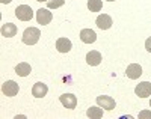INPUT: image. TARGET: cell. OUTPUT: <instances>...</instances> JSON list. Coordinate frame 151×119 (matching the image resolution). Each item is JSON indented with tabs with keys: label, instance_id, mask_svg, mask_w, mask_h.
<instances>
[{
	"label": "cell",
	"instance_id": "2",
	"mask_svg": "<svg viewBox=\"0 0 151 119\" xmlns=\"http://www.w3.org/2000/svg\"><path fill=\"white\" fill-rule=\"evenodd\" d=\"M15 17L21 21H30L33 17V9L29 5H20L15 9Z\"/></svg>",
	"mask_w": 151,
	"mask_h": 119
},
{
	"label": "cell",
	"instance_id": "15",
	"mask_svg": "<svg viewBox=\"0 0 151 119\" xmlns=\"http://www.w3.org/2000/svg\"><path fill=\"white\" fill-rule=\"evenodd\" d=\"M30 71H32L30 65L26 63V62H21V63H18L15 67V74L20 75V77H27L30 74Z\"/></svg>",
	"mask_w": 151,
	"mask_h": 119
},
{
	"label": "cell",
	"instance_id": "12",
	"mask_svg": "<svg viewBox=\"0 0 151 119\" xmlns=\"http://www.w3.org/2000/svg\"><path fill=\"white\" fill-rule=\"evenodd\" d=\"M80 39H82V42H85V44H92V42H95L97 35L91 29H82L80 30Z\"/></svg>",
	"mask_w": 151,
	"mask_h": 119
},
{
	"label": "cell",
	"instance_id": "21",
	"mask_svg": "<svg viewBox=\"0 0 151 119\" xmlns=\"http://www.w3.org/2000/svg\"><path fill=\"white\" fill-rule=\"evenodd\" d=\"M12 0H0V3H3V5H6V3H11Z\"/></svg>",
	"mask_w": 151,
	"mask_h": 119
},
{
	"label": "cell",
	"instance_id": "22",
	"mask_svg": "<svg viewBox=\"0 0 151 119\" xmlns=\"http://www.w3.org/2000/svg\"><path fill=\"white\" fill-rule=\"evenodd\" d=\"M36 2H48V0H36Z\"/></svg>",
	"mask_w": 151,
	"mask_h": 119
},
{
	"label": "cell",
	"instance_id": "8",
	"mask_svg": "<svg viewBox=\"0 0 151 119\" xmlns=\"http://www.w3.org/2000/svg\"><path fill=\"white\" fill-rule=\"evenodd\" d=\"M125 75H127L129 78H132V80H136V78H139L142 75V67L139 63L129 65L127 70H125Z\"/></svg>",
	"mask_w": 151,
	"mask_h": 119
},
{
	"label": "cell",
	"instance_id": "9",
	"mask_svg": "<svg viewBox=\"0 0 151 119\" xmlns=\"http://www.w3.org/2000/svg\"><path fill=\"white\" fill-rule=\"evenodd\" d=\"M59 100H60L62 105L70 109V110L76 109V105H77V98H76V95H73V94H64V95L59 97Z\"/></svg>",
	"mask_w": 151,
	"mask_h": 119
},
{
	"label": "cell",
	"instance_id": "7",
	"mask_svg": "<svg viewBox=\"0 0 151 119\" xmlns=\"http://www.w3.org/2000/svg\"><path fill=\"white\" fill-rule=\"evenodd\" d=\"M134 94L139 97V98H147L151 95V83L150 82H142L136 86L134 89Z\"/></svg>",
	"mask_w": 151,
	"mask_h": 119
},
{
	"label": "cell",
	"instance_id": "3",
	"mask_svg": "<svg viewBox=\"0 0 151 119\" xmlns=\"http://www.w3.org/2000/svg\"><path fill=\"white\" fill-rule=\"evenodd\" d=\"M20 90V86L14 82V80H8L2 85V92L6 97H15Z\"/></svg>",
	"mask_w": 151,
	"mask_h": 119
},
{
	"label": "cell",
	"instance_id": "4",
	"mask_svg": "<svg viewBox=\"0 0 151 119\" xmlns=\"http://www.w3.org/2000/svg\"><path fill=\"white\" fill-rule=\"evenodd\" d=\"M97 104L100 105V107H103L104 110H113L115 109V100H113L112 97H107V95H101V97H97Z\"/></svg>",
	"mask_w": 151,
	"mask_h": 119
},
{
	"label": "cell",
	"instance_id": "19",
	"mask_svg": "<svg viewBox=\"0 0 151 119\" xmlns=\"http://www.w3.org/2000/svg\"><path fill=\"white\" fill-rule=\"evenodd\" d=\"M139 118H141V119H145V118L151 119V112H148V110H144V112H141V113H139Z\"/></svg>",
	"mask_w": 151,
	"mask_h": 119
},
{
	"label": "cell",
	"instance_id": "18",
	"mask_svg": "<svg viewBox=\"0 0 151 119\" xmlns=\"http://www.w3.org/2000/svg\"><path fill=\"white\" fill-rule=\"evenodd\" d=\"M65 0H48L47 2V8L48 9H58L60 6H64Z\"/></svg>",
	"mask_w": 151,
	"mask_h": 119
},
{
	"label": "cell",
	"instance_id": "10",
	"mask_svg": "<svg viewBox=\"0 0 151 119\" xmlns=\"http://www.w3.org/2000/svg\"><path fill=\"white\" fill-rule=\"evenodd\" d=\"M86 62L88 65H91V67H97V65L101 63V53L97 51V50H92L86 54Z\"/></svg>",
	"mask_w": 151,
	"mask_h": 119
},
{
	"label": "cell",
	"instance_id": "14",
	"mask_svg": "<svg viewBox=\"0 0 151 119\" xmlns=\"http://www.w3.org/2000/svg\"><path fill=\"white\" fill-rule=\"evenodd\" d=\"M71 41L68 38H59L58 41H56V48L59 53H68L71 50Z\"/></svg>",
	"mask_w": 151,
	"mask_h": 119
},
{
	"label": "cell",
	"instance_id": "6",
	"mask_svg": "<svg viewBox=\"0 0 151 119\" xmlns=\"http://www.w3.org/2000/svg\"><path fill=\"white\" fill-rule=\"evenodd\" d=\"M53 20V15H52V12H50L48 9H38L36 11V21H38V24H42V26H45V24H48L50 21Z\"/></svg>",
	"mask_w": 151,
	"mask_h": 119
},
{
	"label": "cell",
	"instance_id": "5",
	"mask_svg": "<svg viewBox=\"0 0 151 119\" xmlns=\"http://www.w3.org/2000/svg\"><path fill=\"white\" fill-rule=\"evenodd\" d=\"M95 24H97V27H98V29L107 30V29L112 27L113 21H112V17H110V15H107V14H101V15H98V17H97Z\"/></svg>",
	"mask_w": 151,
	"mask_h": 119
},
{
	"label": "cell",
	"instance_id": "1",
	"mask_svg": "<svg viewBox=\"0 0 151 119\" xmlns=\"http://www.w3.org/2000/svg\"><path fill=\"white\" fill-rule=\"evenodd\" d=\"M40 36H41V32L40 29L36 27H27L23 33V42L26 45H35L38 41H40Z\"/></svg>",
	"mask_w": 151,
	"mask_h": 119
},
{
	"label": "cell",
	"instance_id": "17",
	"mask_svg": "<svg viewBox=\"0 0 151 119\" xmlns=\"http://www.w3.org/2000/svg\"><path fill=\"white\" fill-rule=\"evenodd\" d=\"M88 8L91 12H100L103 8V2L101 0H88Z\"/></svg>",
	"mask_w": 151,
	"mask_h": 119
},
{
	"label": "cell",
	"instance_id": "11",
	"mask_svg": "<svg viewBox=\"0 0 151 119\" xmlns=\"http://www.w3.org/2000/svg\"><path fill=\"white\" fill-rule=\"evenodd\" d=\"M47 92H48L47 85H44V83H41V82H40V83H35L33 87H32V95H33L35 98H42V97H45Z\"/></svg>",
	"mask_w": 151,
	"mask_h": 119
},
{
	"label": "cell",
	"instance_id": "23",
	"mask_svg": "<svg viewBox=\"0 0 151 119\" xmlns=\"http://www.w3.org/2000/svg\"><path fill=\"white\" fill-rule=\"evenodd\" d=\"M107 2H115V0H107Z\"/></svg>",
	"mask_w": 151,
	"mask_h": 119
},
{
	"label": "cell",
	"instance_id": "16",
	"mask_svg": "<svg viewBox=\"0 0 151 119\" xmlns=\"http://www.w3.org/2000/svg\"><path fill=\"white\" fill-rule=\"evenodd\" d=\"M88 118H94V119H100L103 118V107H89L86 112Z\"/></svg>",
	"mask_w": 151,
	"mask_h": 119
},
{
	"label": "cell",
	"instance_id": "20",
	"mask_svg": "<svg viewBox=\"0 0 151 119\" xmlns=\"http://www.w3.org/2000/svg\"><path fill=\"white\" fill-rule=\"evenodd\" d=\"M145 48H147V51H150V53H151V36L145 41Z\"/></svg>",
	"mask_w": 151,
	"mask_h": 119
},
{
	"label": "cell",
	"instance_id": "13",
	"mask_svg": "<svg viewBox=\"0 0 151 119\" xmlns=\"http://www.w3.org/2000/svg\"><path fill=\"white\" fill-rule=\"evenodd\" d=\"M17 26L15 24H12V23H5L2 24V36L5 38H12V36H15L17 35Z\"/></svg>",
	"mask_w": 151,
	"mask_h": 119
},
{
	"label": "cell",
	"instance_id": "24",
	"mask_svg": "<svg viewBox=\"0 0 151 119\" xmlns=\"http://www.w3.org/2000/svg\"><path fill=\"white\" fill-rule=\"evenodd\" d=\"M150 105H151V101H150Z\"/></svg>",
	"mask_w": 151,
	"mask_h": 119
}]
</instances>
